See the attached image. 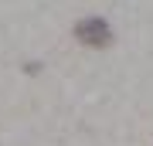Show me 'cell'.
<instances>
[{
	"label": "cell",
	"instance_id": "6da1fadb",
	"mask_svg": "<svg viewBox=\"0 0 153 146\" xmlns=\"http://www.w3.org/2000/svg\"><path fill=\"white\" fill-rule=\"evenodd\" d=\"M78 38L85 44H92V48H105V44L112 41V31L105 21H99V17H88V21L78 24Z\"/></svg>",
	"mask_w": 153,
	"mask_h": 146
}]
</instances>
